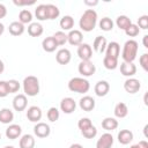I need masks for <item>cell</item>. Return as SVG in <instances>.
<instances>
[{"mask_svg":"<svg viewBox=\"0 0 148 148\" xmlns=\"http://www.w3.org/2000/svg\"><path fill=\"white\" fill-rule=\"evenodd\" d=\"M59 25H60V28H61L62 30H65V31H71L72 28L74 27V18H73L71 15H65V16L60 20Z\"/></svg>","mask_w":148,"mask_h":148,"instance_id":"cell-29","label":"cell"},{"mask_svg":"<svg viewBox=\"0 0 148 148\" xmlns=\"http://www.w3.org/2000/svg\"><path fill=\"white\" fill-rule=\"evenodd\" d=\"M72 59L71 51L68 49H60L56 54V60L60 65H67Z\"/></svg>","mask_w":148,"mask_h":148,"instance_id":"cell-14","label":"cell"},{"mask_svg":"<svg viewBox=\"0 0 148 148\" xmlns=\"http://www.w3.org/2000/svg\"><path fill=\"white\" fill-rule=\"evenodd\" d=\"M102 127L108 132L113 131L118 127V120L116 118H112V117H106L102 120Z\"/></svg>","mask_w":148,"mask_h":148,"instance_id":"cell-26","label":"cell"},{"mask_svg":"<svg viewBox=\"0 0 148 148\" xmlns=\"http://www.w3.org/2000/svg\"><path fill=\"white\" fill-rule=\"evenodd\" d=\"M14 2V5H16V6H29V5H34L35 3V0H31V1H21V0H14L13 1Z\"/></svg>","mask_w":148,"mask_h":148,"instance_id":"cell-45","label":"cell"},{"mask_svg":"<svg viewBox=\"0 0 148 148\" xmlns=\"http://www.w3.org/2000/svg\"><path fill=\"white\" fill-rule=\"evenodd\" d=\"M22 133V128L20 125L17 124H10L7 128H6V136L10 140H15L17 139Z\"/></svg>","mask_w":148,"mask_h":148,"instance_id":"cell-19","label":"cell"},{"mask_svg":"<svg viewBox=\"0 0 148 148\" xmlns=\"http://www.w3.org/2000/svg\"><path fill=\"white\" fill-rule=\"evenodd\" d=\"M27 105H28V99L24 94H18L13 98V108L15 111L21 112V111L25 110Z\"/></svg>","mask_w":148,"mask_h":148,"instance_id":"cell-11","label":"cell"},{"mask_svg":"<svg viewBox=\"0 0 148 148\" xmlns=\"http://www.w3.org/2000/svg\"><path fill=\"white\" fill-rule=\"evenodd\" d=\"M34 133H35V135H36L37 138H40V139L47 138V136L50 135V133H51V128H50V126H49L46 123L39 121V123H37V124L35 125V127H34Z\"/></svg>","mask_w":148,"mask_h":148,"instance_id":"cell-9","label":"cell"},{"mask_svg":"<svg viewBox=\"0 0 148 148\" xmlns=\"http://www.w3.org/2000/svg\"><path fill=\"white\" fill-rule=\"evenodd\" d=\"M3 71H5V64H3V61L0 59V74H1Z\"/></svg>","mask_w":148,"mask_h":148,"instance_id":"cell-50","label":"cell"},{"mask_svg":"<svg viewBox=\"0 0 148 148\" xmlns=\"http://www.w3.org/2000/svg\"><path fill=\"white\" fill-rule=\"evenodd\" d=\"M94 90H95V94H96L98 97L106 96L108 92L110 91V84H109L108 81H105V80H101V81H98V82L95 84Z\"/></svg>","mask_w":148,"mask_h":148,"instance_id":"cell-15","label":"cell"},{"mask_svg":"<svg viewBox=\"0 0 148 148\" xmlns=\"http://www.w3.org/2000/svg\"><path fill=\"white\" fill-rule=\"evenodd\" d=\"M69 148H83V146H82V145H80V143H73Z\"/></svg>","mask_w":148,"mask_h":148,"instance_id":"cell-51","label":"cell"},{"mask_svg":"<svg viewBox=\"0 0 148 148\" xmlns=\"http://www.w3.org/2000/svg\"><path fill=\"white\" fill-rule=\"evenodd\" d=\"M35 15L37 17V20L39 21H44L47 20V15H46V5H38L35 9Z\"/></svg>","mask_w":148,"mask_h":148,"instance_id":"cell-33","label":"cell"},{"mask_svg":"<svg viewBox=\"0 0 148 148\" xmlns=\"http://www.w3.org/2000/svg\"><path fill=\"white\" fill-rule=\"evenodd\" d=\"M52 37L56 40L58 46H62L67 43V34H65L64 31H57Z\"/></svg>","mask_w":148,"mask_h":148,"instance_id":"cell-36","label":"cell"},{"mask_svg":"<svg viewBox=\"0 0 148 148\" xmlns=\"http://www.w3.org/2000/svg\"><path fill=\"white\" fill-rule=\"evenodd\" d=\"M113 21L110 18V17H103L101 21H99V28L103 30V31H111L113 29Z\"/></svg>","mask_w":148,"mask_h":148,"instance_id":"cell-35","label":"cell"},{"mask_svg":"<svg viewBox=\"0 0 148 148\" xmlns=\"http://www.w3.org/2000/svg\"><path fill=\"white\" fill-rule=\"evenodd\" d=\"M35 143H36L35 138L31 134H24L20 139L18 146H20V148H34Z\"/></svg>","mask_w":148,"mask_h":148,"instance_id":"cell-24","label":"cell"},{"mask_svg":"<svg viewBox=\"0 0 148 148\" xmlns=\"http://www.w3.org/2000/svg\"><path fill=\"white\" fill-rule=\"evenodd\" d=\"M68 89L73 92L86 94L90 89V83L83 77H73L68 81Z\"/></svg>","mask_w":148,"mask_h":148,"instance_id":"cell-4","label":"cell"},{"mask_svg":"<svg viewBox=\"0 0 148 148\" xmlns=\"http://www.w3.org/2000/svg\"><path fill=\"white\" fill-rule=\"evenodd\" d=\"M103 65L106 69H116L117 66H118V59H114V58H111V57H104L103 58Z\"/></svg>","mask_w":148,"mask_h":148,"instance_id":"cell-34","label":"cell"},{"mask_svg":"<svg viewBox=\"0 0 148 148\" xmlns=\"http://www.w3.org/2000/svg\"><path fill=\"white\" fill-rule=\"evenodd\" d=\"M84 5H87V6H96V5H98V1L97 0H94V1L84 0Z\"/></svg>","mask_w":148,"mask_h":148,"instance_id":"cell-48","label":"cell"},{"mask_svg":"<svg viewBox=\"0 0 148 148\" xmlns=\"http://www.w3.org/2000/svg\"><path fill=\"white\" fill-rule=\"evenodd\" d=\"M120 73L124 76L132 77L136 73V66L133 62H125V61H123L120 64Z\"/></svg>","mask_w":148,"mask_h":148,"instance_id":"cell-18","label":"cell"},{"mask_svg":"<svg viewBox=\"0 0 148 148\" xmlns=\"http://www.w3.org/2000/svg\"><path fill=\"white\" fill-rule=\"evenodd\" d=\"M138 50H139V44L134 39H128L125 42L123 52H121V58L125 62H133L138 56Z\"/></svg>","mask_w":148,"mask_h":148,"instance_id":"cell-2","label":"cell"},{"mask_svg":"<svg viewBox=\"0 0 148 148\" xmlns=\"http://www.w3.org/2000/svg\"><path fill=\"white\" fill-rule=\"evenodd\" d=\"M96 24H97V13L92 8L84 10V13L81 15L79 21L80 28L86 32H90L95 29Z\"/></svg>","mask_w":148,"mask_h":148,"instance_id":"cell-1","label":"cell"},{"mask_svg":"<svg viewBox=\"0 0 148 148\" xmlns=\"http://www.w3.org/2000/svg\"><path fill=\"white\" fill-rule=\"evenodd\" d=\"M106 45H108V40L104 36H97L95 39H94V43H92V49L94 51H96L97 53H103L106 49Z\"/></svg>","mask_w":148,"mask_h":148,"instance_id":"cell-20","label":"cell"},{"mask_svg":"<svg viewBox=\"0 0 148 148\" xmlns=\"http://www.w3.org/2000/svg\"><path fill=\"white\" fill-rule=\"evenodd\" d=\"M46 117H47V119H49L50 121H52V123H54V121H57V120L59 119V117H60V113H59V110H58L57 108H54V106H52V108H50V109L47 110V113H46Z\"/></svg>","mask_w":148,"mask_h":148,"instance_id":"cell-37","label":"cell"},{"mask_svg":"<svg viewBox=\"0 0 148 148\" xmlns=\"http://www.w3.org/2000/svg\"><path fill=\"white\" fill-rule=\"evenodd\" d=\"M116 24H117V27H118L119 29H121V30L125 31V30L132 24V21H131V18L127 17L126 15H119V16L117 17V20H116Z\"/></svg>","mask_w":148,"mask_h":148,"instance_id":"cell-30","label":"cell"},{"mask_svg":"<svg viewBox=\"0 0 148 148\" xmlns=\"http://www.w3.org/2000/svg\"><path fill=\"white\" fill-rule=\"evenodd\" d=\"M139 32H140V29H139V27H138L136 24H134V23H132V24L125 30V34H126L128 37H135V36L139 35Z\"/></svg>","mask_w":148,"mask_h":148,"instance_id":"cell-40","label":"cell"},{"mask_svg":"<svg viewBox=\"0 0 148 148\" xmlns=\"http://www.w3.org/2000/svg\"><path fill=\"white\" fill-rule=\"evenodd\" d=\"M118 141L121 145H128L133 140V133L130 130H121L118 133Z\"/></svg>","mask_w":148,"mask_h":148,"instance_id":"cell-25","label":"cell"},{"mask_svg":"<svg viewBox=\"0 0 148 148\" xmlns=\"http://www.w3.org/2000/svg\"><path fill=\"white\" fill-rule=\"evenodd\" d=\"M119 53H120V45L117 42H110L106 45V49H105V56L106 57L118 59Z\"/></svg>","mask_w":148,"mask_h":148,"instance_id":"cell-16","label":"cell"},{"mask_svg":"<svg viewBox=\"0 0 148 148\" xmlns=\"http://www.w3.org/2000/svg\"><path fill=\"white\" fill-rule=\"evenodd\" d=\"M138 148H148V142L146 140H141L139 143H136Z\"/></svg>","mask_w":148,"mask_h":148,"instance_id":"cell-47","label":"cell"},{"mask_svg":"<svg viewBox=\"0 0 148 148\" xmlns=\"http://www.w3.org/2000/svg\"><path fill=\"white\" fill-rule=\"evenodd\" d=\"M7 86H8V90H9V94H13V92H17L18 89H20V82L15 79H12L9 81H7Z\"/></svg>","mask_w":148,"mask_h":148,"instance_id":"cell-39","label":"cell"},{"mask_svg":"<svg viewBox=\"0 0 148 148\" xmlns=\"http://www.w3.org/2000/svg\"><path fill=\"white\" fill-rule=\"evenodd\" d=\"M42 116H43V112L39 106L32 105L27 110V118L31 123H39V120L42 119Z\"/></svg>","mask_w":148,"mask_h":148,"instance_id":"cell-10","label":"cell"},{"mask_svg":"<svg viewBox=\"0 0 148 148\" xmlns=\"http://www.w3.org/2000/svg\"><path fill=\"white\" fill-rule=\"evenodd\" d=\"M3 148H14L13 146H6V147H3Z\"/></svg>","mask_w":148,"mask_h":148,"instance_id":"cell-54","label":"cell"},{"mask_svg":"<svg viewBox=\"0 0 148 148\" xmlns=\"http://www.w3.org/2000/svg\"><path fill=\"white\" fill-rule=\"evenodd\" d=\"M77 56L81 59V61H88L92 57V49L89 44L82 43L77 46Z\"/></svg>","mask_w":148,"mask_h":148,"instance_id":"cell-6","label":"cell"},{"mask_svg":"<svg viewBox=\"0 0 148 148\" xmlns=\"http://www.w3.org/2000/svg\"><path fill=\"white\" fill-rule=\"evenodd\" d=\"M43 25L38 22H31L29 25H28V34L31 36V37H39L43 35Z\"/></svg>","mask_w":148,"mask_h":148,"instance_id":"cell-22","label":"cell"},{"mask_svg":"<svg viewBox=\"0 0 148 148\" xmlns=\"http://www.w3.org/2000/svg\"><path fill=\"white\" fill-rule=\"evenodd\" d=\"M113 145V136L111 133L106 132L101 135L96 142V148H111Z\"/></svg>","mask_w":148,"mask_h":148,"instance_id":"cell-13","label":"cell"},{"mask_svg":"<svg viewBox=\"0 0 148 148\" xmlns=\"http://www.w3.org/2000/svg\"><path fill=\"white\" fill-rule=\"evenodd\" d=\"M130 148H138V146H136V145H132Z\"/></svg>","mask_w":148,"mask_h":148,"instance_id":"cell-53","label":"cell"},{"mask_svg":"<svg viewBox=\"0 0 148 148\" xmlns=\"http://www.w3.org/2000/svg\"><path fill=\"white\" fill-rule=\"evenodd\" d=\"M142 43H143V46H145L146 49H148V35H145V36H143Z\"/></svg>","mask_w":148,"mask_h":148,"instance_id":"cell-49","label":"cell"},{"mask_svg":"<svg viewBox=\"0 0 148 148\" xmlns=\"http://www.w3.org/2000/svg\"><path fill=\"white\" fill-rule=\"evenodd\" d=\"M3 31H5V25H3V24L0 22V36L3 34Z\"/></svg>","mask_w":148,"mask_h":148,"instance_id":"cell-52","label":"cell"},{"mask_svg":"<svg viewBox=\"0 0 148 148\" xmlns=\"http://www.w3.org/2000/svg\"><path fill=\"white\" fill-rule=\"evenodd\" d=\"M0 139H1V134H0Z\"/></svg>","mask_w":148,"mask_h":148,"instance_id":"cell-55","label":"cell"},{"mask_svg":"<svg viewBox=\"0 0 148 148\" xmlns=\"http://www.w3.org/2000/svg\"><path fill=\"white\" fill-rule=\"evenodd\" d=\"M81 133H82V135H83L86 139H94V138L97 135V128H96L94 125H91L90 127H88V128L81 131Z\"/></svg>","mask_w":148,"mask_h":148,"instance_id":"cell-38","label":"cell"},{"mask_svg":"<svg viewBox=\"0 0 148 148\" xmlns=\"http://www.w3.org/2000/svg\"><path fill=\"white\" fill-rule=\"evenodd\" d=\"M91 125H92L91 120H90L89 118H87V117H84V118H81V119L79 120V123H77V127H79L81 131H83V130H86V128L90 127Z\"/></svg>","mask_w":148,"mask_h":148,"instance_id":"cell-41","label":"cell"},{"mask_svg":"<svg viewBox=\"0 0 148 148\" xmlns=\"http://www.w3.org/2000/svg\"><path fill=\"white\" fill-rule=\"evenodd\" d=\"M46 15H47V20H56L60 15V10L56 5L47 3L46 5Z\"/></svg>","mask_w":148,"mask_h":148,"instance_id":"cell-31","label":"cell"},{"mask_svg":"<svg viewBox=\"0 0 148 148\" xmlns=\"http://www.w3.org/2000/svg\"><path fill=\"white\" fill-rule=\"evenodd\" d=\"M32 21V14L29 9H22L18 14V22H21L22 24H30Z\"/></svg>","mask_w":148,"mask_h":148,"instance_id":"cell-32","label":"cell"},{"mask_svg":"<svg viewBox=\"0 0 148 148\" xmlns=\"http://www.w3.org/2000/svg\"><path fill=\"white\" fill-rule=\"evenodd\" d=\"M14 120V113L10 109L3 108L0 110V123L2 124H9Z\"/></svg>","mask_w":148,"mask_h":148,"instance_id":"cell-27","label":"cell"},{"mask_svg":"<svg viewBox=\"0 0 148 148\" xmlns=\"http://www.w3.org/2000/svg\"><path fill=\"white\" fill-rule=\"evenodd\" d=\"M23 91L25 96H37L39 94V81L36 76L29 75L23 80Z\"/></svg>","mask_w":148,"mask_h":148,"instance_id":"cell-3","label":"cell"},{"mask_svg":"<svg viewBox=\"0 0 148 148\" xmlns=\"http://www.w3.org/2000/svg\"><path fill=\"white\" fill-rule=\"evenodd\" d=\"M82 40H83V35L80 30H71L68 34H67V42L71 44V45H74V46H79L80 44H82Z\"/></svg>","mask_w":148,"mask_h":148,"instance_id":"cell-12","label":"cell"},{"mask_svg":"<svg viewBox=\"0 0 148 148\" xmlns=\"http://www.w3.org/2000/svg\"><path fill=\"white\" fill-rule=\"evenodd\" d=\"M139 62H140L141 67H142L145 71H148V53H143V54L140 57Z\"/></svg>","mask_w":148,"mask_h":148,"instance_id":"cell-44","label":"cell"},{"mask_svg":"<svg viewBox=\"0 0 148 148\" xmlns=\"http://www.w3.org/2000/svg\"><path fill=\"white\" fill-rule=\"evenodd\" d=\"M7 15V8L5 7V5L0 3V18H3Z\"/></svg>","mask_w":148,"mask_h":148,"instance_id":"cell-46","label":"cell"},{"mask_svg":"<svg viewBox=\"0 0 148 148\" xmlns=\"http://www.w3.org/2000/svg\"><path fill=\"white\" fill-rule=\"evenodd\" d=\"M95 99L91 96H83L82 98H80L79 101V105L83 111H92L95 109Z\"/></svg>","mask_w":148,"mask_h":148,"instance_id":"cell-17","label":"cell"},{"mask_svg":"<svg viewBox=\"0 0 148 148\" xmlns=\"http://www.w3.org/2000/svg\"><path fill=\"white\" fill-rule=\"evenodd\" d=\"M9 95L7 81H0V97H6Z\"/></svg>","mask_w":148,"mask_h":148,"instance_id":"cell-43","label":"cell"},{"mask_svg":"<svg viewBox=\"0 0 148 148\" xmlns=\"http://www.w3.org/2000/svg\"><path fill=\"white\" fill-rule=\"evenodd\" d=\"M113 113H114V116L117 118H125L127 116V113H128V108H127V105L125 103L119 102V103L116 104Z\"/></svg>","mask_w":148,"mask_h":148,"instance_id":"cell-28","label":"cell"},{"mask_svg":"<svg viewBox=\"0 0 148 148\" xmlns=\"http://www.w3.org/2000/svg\"><path fill=\"white\" fill-rule=\"evenodd\" d=\"M76 109V102L74 101V98L72 97H65L61 99L60 102V110L66 113V114H71L75 111Z\"/></svg>","mask_w":148,"mask_h":148,"instance_id":"cell-7","label":"cell"},{"mask_svg":"<svg viewBox=\"0 0 148 148\" xmlns=\"http://www.w3.org/2000/svg\"><path fill=\"white\" fill-rule=\"evenodd\" d=\"M77 71H79V73L82 76H91L96 72V66L90 60H88V61H81L79 64Z\"/></svg>","mask_w":148,"mask_h":148,"instance_id":"cell-5","label":"cell"},{"mask_svg":"<svg viewBox=\"0 0 148 148\" xmlns=\"http://www.w3.org/2000/svg\"><path fill=\"white\" fill-rule=\"evenodd\" d=\"M42 47H43V50H44L45 52L51 53V52H54V51L57 50L58 45H57L56 40L53 39V37H52V36H49V37H46V38L43 39V42H42Z\"/></svg>","mask_w":148,"mask_h":148,"instance_id":"cell-23","label":"cell"},{"mask_svg":"<svg viewBox=\"0 0 148 148\" xmlns=\"http://www.w3.org/2000/svg\"><path fill=\"white\" fill-rule=\"evenodd\" d=\"M136 25L139 27V29L146 30V29L148 28V15H142V16H140V17L138 18V24H136Z\"/></svg>","mask_w":148,"mask_h":148,"instance_id":"cell-42","label":"cell"},{"mask_svg":"<svg viewBox=\"0 0 148 148\" xmlns=\"http://www.w3.org/2000/svg\"><path fill=\"white\" fill-rule=\"evenodd\" d=\"M141 88V83L138 79H134V77H128L125 82H124V89L126 92L128 94H135L140 90Z\"/></svg>","mask_w":148,"mask_h":148,"instance_id":"cell-8","label":"cell"},{"mask_svg":"<svg viewBox=\"0 0 148 148\" xmlns=\"http://www.w3.org/2000/svg\"><path fill=\"white\" fill-rule=\"evenodd\" d=\"M24 30H25L24 24H22V23L18 22V21L12 22V23L9 24V27H8V31H9V34L13 35V36H21V35L24 32Z\"/></svg>","mask_w":148,"mask_h":148,"instance_id":"cell-21","label":"cell"}]
</instances>
